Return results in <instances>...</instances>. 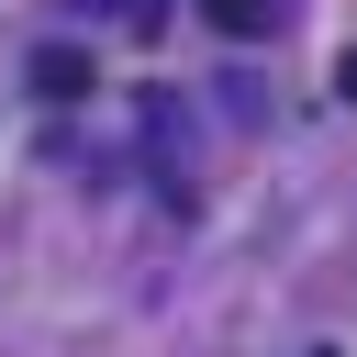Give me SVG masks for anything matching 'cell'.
Returning <instances> with one entry per match:
<instances>
[{
    "label": "cell",
    "instance_id": "7a4b0ae2",
    "mask_svg": "<svg viewBox=\"0 0 357 357\" xmlns=\"http://www.w3.org/2000/svg\"><path fill=\"white\" fill-rule=\"evenodd\" d=\"M279 11H290V0H201V22H212V33H234V45L279 33Z\"/></svg>",
    "mask_w": 357,
    "mask_h": 357
},
{
    "label": "cell",
    "instance_id": "277c9868",
    "mask_svg": "<svg viewBox=\"0 0 357 357\" xmlns=\"http://www.w3.org/2000/svg\"><path fill=\"white\" fill-rule=\"evenodd\" d=\"M312 357H335V346H312Z\"/></svg>",
    "mask_w": 357,
    "mask_h": 357
},
{
    "label": "cell",
    "instance_id": "3957f363",
    "mask_svg": "<svg viewBox=\"0 0 357 357\" xmlns=\"http://www.w3.org/2000/svg\"><path fill=\"white\" fill-rule=\"evenodd\" d=\"M335 89H346V100H357V45H346V56H335Z\"/></svg>",
    "mask_w": 357,
    "mask_h": 357
},
{
    "label": "cell",
    "instance_id": "6da1fadb",
    "mask_svg": "<svg viewBox=\"0 0 357 357\" xmlns=\"http://www.w3.org/2000/svg\"><path fill=\"white\" fill-rule=\"evenodd\" d=\"M100 78H89V56L78 45H33V100H89Z\"/></svg>",
    "mask_w": 357,
    "mask_h": 357
}]
</instances>
